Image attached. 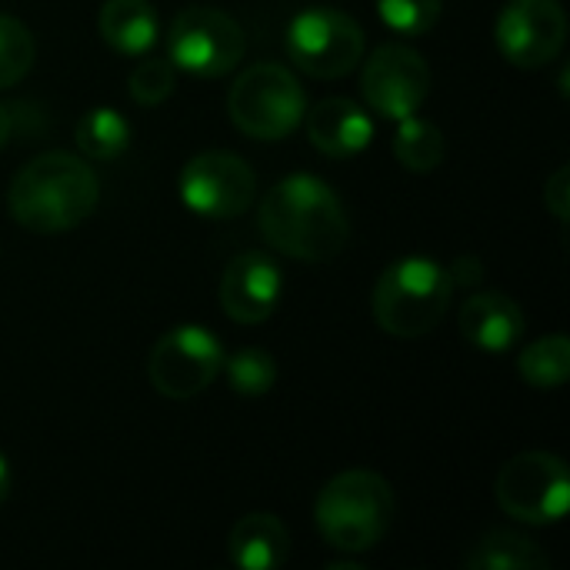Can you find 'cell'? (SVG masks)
<instances>
[{"label":"cell","mask_w":570,"mask_h":570,"mask_svg":"<svg viewBox=\"0 0 570 570\" xmlns=\"http://www.w3.org/2000/svg\"><path fill=\"white\" fill-rule=\"evenodd\" d=\"M281 291H284V274L277 261L267 257L264 250H244L224 267L217 297L230 321L264 324L277 311Z\"/></svg>","instance_id":"4fadbf2b"},{"label":"cell","mask_w":570,"mask_h":570,"mask_svg":"<svg viewBox=\"0 0 570 570\" xmlns=\"http://www.w3.org/2000/svg\"><path fill=\"white\" fill-rule=\"evenodd\" d=\"M361 90L374 114L411 117L431 94V67L411 43H381L361 70Z\"/></svg>","instance_id":"8fae6325"},{"label":"cell","mask_w":570,"mask_h":570,"mask_svg":"<svg viewBox=\"0 0 570 570\" xmlns=\"http://www.w3.org/2000/svg\"><path fill=\"white\" fill-rule=\"evenodd\" d=\"M227 384L240 397H261L277 384V361L264 347H244L230 357H224Z\"/></svg>","instance_id":"7402d4cb"},{"label":"cell","mask_w":570,"mask_h":570,"mask_svg":"<svg viewBox=\"0 0 570 570\" xmlns=\"http://www.w3.org/2000/svg\"><path fill=\"white\" fill-rule=\"evenodd\" d=\"M130 137L134 130L127 117L114 107H94L73 127V140L80 154L90 160H117L130 147Z\"/></svg>","instance_id":"d6986e66"},{"label":"cell","mask_w":570,"mask_h":570,"mask_svg":"<svg viewBox=\"0 0 570 570\" xmlns=\"http://www.w3.org/2000/svg\"><path fill=\"white\" fill-rule=\"evenodd\" d=\"M37 60V40L30 27L10 13H0V90L20 83Z\"/></svg>","instance_id":"603a6c76"},{"label":"cell","mask_w":570,"mask_h":570,"mask_svg":"<svg viewBox=\"0 0 570 570\" xmlns=\"http://www.w3.org/2000/svg\"><path fill=\"white\" fill-rule=\"evenodd\" d=\"M321 538L344 554L374 551L394 521V491L374 471H344L331 478L314 504Z\"/></svg>","instance_id":"3957f363"},{"label":"cell","mask_w":570,"mask_h":570,"mask_svg":"<svg viewBox=\"0 0 570 570\" xmlns=\"http://www.w3.org/2000/svg\"><path fill=\"white\" fill-rule=\"evenodd\" d=\"M454 297V281L444 264L431 257H404L394 261L374 287L371 307L374 321L384 334L414 341L431 334Z\"/></svg>","instance_id":"277c9868"},{"label":"cell","mask_w":570,"mask_h":570,"mask_svg":"<svg viewBox=\"0 0 570 570\" xmlns=\"http://www.w3.org/2000/svg\"><path fill=\"white\" fill-rule=\"evenodd\" d=\"M247 50L244 27L217 7H187L170 20L167 53L170 63L194 77L230 73Z\"/></svg>","instance_id":"9c48e42d"},{"label":"cell","mask_w":570,"mask_h":570,"mask_svg":"<svg viewBox=\"0 0 570 570\" xmlns=\"http://www.w3.org/2000/svg\"><path fill=\"white\" fill-rule=\"evenodd\" d=\"M187 210L207 220L240 217L257 194V177L250 164L230 150H204L190 157L177 180Z\"/></svg>","instance_id":"30bf717a"},{"label":"cell","mask_w":570,"mask_h":570,"mask_svg":"<svg viewBox=\"0 0 570 570\" xmlns=\"http://www.w3.org/2000/svg\"><path fill=\"white\" fill-rule=\"evenodd\" d=\"M100 200V180L90 164L67 150H43L27 160L10 187V217L33 234H63L80 227Z\"/></svg>","instance_id":"7a4b0ae2"},{"label":"cell","mask_w":570,"mask_h":570,"mask_svg":"<svg viewBox=\"0 0 570 570\" xmlns=\"http://www.w3.org/2000/svg\"><path fill=\"white\" fill-rule=\"evenodd\" d=\"M544 204L558 220H568L570 214V167H558L548 180H544Z\"/></svg>","instance_id":"484cf974"},{"label":"cell","mask_w":570,"mask_h":570,"mask_svg":"<svg viewBox=\"0 0 570 570\" xmlns=\"http://www.w3.org/2000/svg\"><path fill=\"white\" fill-rule=\"evenodd\" d=\"M394 157L411 174H431L444 160V130L417 114L401 117L394 130Z\"/></svg>","instance_id":"ffe728a7"},{"label":"cell","mask_w":570,"mask_h":570,"mask_svg":"<svg viewBox=\"0 0 570 570\" xmlns=\"http://www.w3.org/2000/svg\"><path fill=\"white\" fill-rule=\"evenodd\" d=\"M498 50L521 70H538L558 60L568 43V13L561 0H511L494 27Z\"/></svg>","instance_id":"7c38bea8"},{"label":"cell","mask_w":570,"mask_h":570,"mask_svg":"<svg viewBox=\"0 0 570 570\" xmlns=\"http://www.w3.org/2000/svg\"><path fill=\"white\" fill-rule=\"evenodd\" d=\"M257 224L274 250L307 264L334 261L351 240V217L337 190L314 174L277 180L261 200Z\"/></svg>","instance_id":"6da1fadb"},{"label":"cell","mask_w":570,"mask_h":570,"mask_svg":"<svg viewBox=\"0 0 570 570\" xmlns=\"http://www.w3.org/2000/svg\"><path fill=\"white\" fill-rule=\"evenodd\" d=\"M304 130L314 150L324 157H354L364 154L374 140V117L351 97H324L311 110H304Z\"/></svg>","instance_id":"5bb4252c"},{"label":"cell","mask_w":570,"mask_h":570,"mask_svg":"<svg viewBox=\"0 0 570 570\" xmlns=\"http://www.w3.org/2000/svg\"><path fill=\"white\" fill-rule=\"evenodd\" d=\"M498 504L521 524H561L570 508L568 464L548 451H528L511 458L494 481Z\"/></svg>","instance_id":"52a82bcc"},{"label":"cell","mask_w":570,"mask_h":570,"mask_svg":"<svg viewBox=\"0 0 570 570\" xmlns=\"http://www.w3.org/2000/svg\"><path fill=\"white\" fill-rule=\"evenodd\" d=\"M441 0H377L381 20L397 37H424L441 20Z\"/></svg>","instance_id":"cb8c5ba5"},{"label":"cell","mask_w":570,"mask_h":570,"mask_svg":"<svg viewBox=\"0 0 570 570\" xmlns=\"http://www.w3.org/2000/svg\"><path fill=\"white\" fill-rule=\"evenodd\" d=\"M461 334L484 354H508L524 334V311L501 291L471 294L461 307Z\"/></svg>","instance_id":"9a60e30c"},{"label":"cell","mask_w":570,"mask_h":570,"mask_svg":"<svg viewBox=\"0 0 570 570\" xmlns=\"http://www.w3.org/2000/svg\"><path fill=\"white\" fill-rule=\"evenodd\" d=\"M307 97L301 80L281 63H254L237 73L227 94V114L244 137L281 140L294 134L304 120Z\"/></svg>","instance_id":"5b68a950"},{"label":"cell","mask_w":570,"mask_h":570,"mask_svg":"<svg viewBox=\"0 0 570 570\" xmlns=\"http://www.w3.org/2000/svg\"><path fill=\"white\" fill-rule=\"evenodd\" d=\"M10 484H13V478H10V464H7V458L0 454V504L10 498Z\"/></svg>","instance_id":"f1b7e54d"},{"label":"cell","mask_w":570,"mask_h":570,"mask_svg":"<svg viewBox=\"0 0 570 570\" xmlns=\"http://www.w3.org/2000/svg\"><path fill=\"white\" fill-rule=\"evenodd\" d=\"M227 554L240 570H277L291 558V531L277 514H244L227 538Z\"/></svg>","instance_id":"2e32d148"},{"label":"cell","mask_w":570,"mask_h":570,"mask_svg":"<svg viewBox=\"0 0 570 570\" xmlns=\"http://www.w3.org/2000/svg\"><path fill=\"white\" fill-rule=\"evenodd\" d=\"M284 47L307 77L337 80L364 57V27L337 7H307L287 23Z\"/></svg>","instance_id":"8992f818"},{"label":"cell","mask_w":570,"mask_h":570,"mask_svg":"<svg viewBox=\"0 0 570 570\" xmlns=\"http://www.w3.org/2000/svg\"><path fill=\"white\" fill-rule=\"evenodd\" d=\"M224 357V344L214 331L200 324H180L154 344L147 357V377L160 397L190 401L217 381Z\"/></svg>","instance_id":"ba28073f"},{"label":"cell","mask_w":570,"mask_h":570,"mask_svg":"<svg viewBox=\"0 0 570 570\" xmlns=\"http://www.w3.org/2000/svg\"><path fill=\"white\" fill-rule=\"evenodd\" d=\"M518 374L534 391H558L570 377V341L564 334H548L518 354Z\"/></svg>","instance_id":"44dd1931"},{"label":"cell","mask_w":570,"mask_h":570,"mask_svg":"<svg viewBox=\"0 0 570 570\" xmlns=\"http://www.w3.org/2000/svg\"><path fill=\"white\" fill-rule=\"evenodd\" d=\"M448 274H451L454 287H478L481 277H484V264H481L474 254H464V257H458V261L448 267Z\"/></svg>","instance_id":"4316f807"},{"label":"cell","mask_w":570,"mask_h":570,"mask_svg":"<svg viewBox=\"0 0 570 570\" xmlns=\"http://www.w3.org/2000/svg\"><path fill=\"white\" fill-rule=\"evenodd\" d=\"M174 87H177V67L170 60H160V57L140 60L127 77V90H130L134 104H140V107L164 104L174 94Z\"/></svg>","instance_id":"d4e9b609"},{"label":"cell","mask_w":570,"mask_h":570,"mask_svg":"<svg viewBox=\"0 0 570 570\" xmlns=\"http://www.w3.org/2000/svg\"><path fill=\"white\" fill-rule=\"evenodd\" d=\"M10 134H13V110L7 104H0V150L7 147Z\"/></svg>","instance_id":"83f0119b"},{"label":"cell","mask_w":570,"mask_h":570,"mask_svg":"<svg viewBox=\"0 0 570 570\" xmlns=\"http://www.w3.org/2000/svg\"><path fill=\"white\" fill-rule=\"evenodd\" d=\"M97 27L104 43L127 57L147 53L160 37V20L150 0H104Z\"/></svg>","instance_id":"e0dca14e"},{"label":"cell","mask_w":570,"mask_h":570,"mask_svg":"<svg viewBox=\"0 0 570 570\" xmlns=\"http://www.w3.org/2000/svg\"><path fill=\"white\" fill-rule=\"evenodd\" d=\"M551 558L518 531H488L464 554V570H548Z\"/></svg>","instance_id":"ac0fdd59"}]
</instances>
